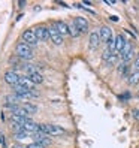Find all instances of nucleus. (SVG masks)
<instances>
[{
  "mask_svg": "<svg viewBox=\"0 0 139 148\" xmlns=\"http://www.w3.org/2000/svg\"><path fill=\"white\" fill-rule=\"evenodd\" d=\"M15 51H16V54H18L21 58H24V60L33 57V49H31V47L27 45V43H24V42H20L18 45H16Z\"/></svg>",
  "mask_w": 139,
  "mask_h": 148,
  "instance_id": "f257e3e1",
  "label": "nucleus"
},
{
  "mask_svg": "<svg viewBox=\"0 0 139 148\" xmlns=\"http://www.w3.org/2000/svg\"><path fill=\"white\" fill-rule=\"evenodd\" d=\"M23 42L27 43V45H30V47H34V45H38L39 39L36 38V34H34L33 30H25L23 33Z\"/></svg>",
  "mask_w": 139,
  "mask_h": 148,
  "instance_id": "f03ea898",
  "label": "nucleus"
},
{
  "mask_svg": "<svg viewBox=\"0 0 139 148\" xmlns=\"http://www.w3.org/2000/svg\"><path fill=\"white\" fill-rule=\"evenodd\" d=\"M31 138L36 141V144H40L43 148H47L48 145H51V141H49V138H48V135H43V133H33L31 135Z\"/></svg>",
  "mask_w": 139,
  "mask_h": 148,
  "instance_id": "7ed1b4c3",
  "label": "nucleus"
},
{
  "mask_svg": "<svg viewBox=\"0 0 139 148\" xmlns=\"http://www.w3.org/2000/svg\"><path fill=\"white\" fill-rule=\"evenodd\" d=\"M20 79H21V78L18 76V73H15L12 71H8L5 73V81H6V84H9V85H18Z\"/></svg>",
  "mask_w": 139,
  "mask_h": 148,
  "instance_id": "20e7f679",
  "label": "nucleus"
},
{
  "mask_svg": "<svg viewBox=\"0 0 139 148\" xmlns=\"http://www.w3.org/2000/svg\"><path fill=\"white\" fill-rule=\"evenodd\" d=\"M23 127H24L25 132H29L30 135H33V133H38V132H39V124H36V123H34L33 120H30V118H27V120L24 121Z\"/></svg>",
  "mask_w": 139,
  "mask_h": 148,
  "instance_id": "39448f33",
  "label": "nucleus"
},
{
  "mask_svg": "<svg viewBox=\"0 0 139 148\" xmlns=\"http://www.w3.org/2000/svg\"><path fill=\"white\" fill-rule=\"evenodd\" d=\"M34 34H36V38H38L39 40H47V39H51L49 29L43 27V25H40V27H38L36 30H34Z\"/></svg>",
  "mask_w": 139,
  "mask_h": 148,
  "instance_id": "423d86ee",
  "label": "nucleus"
},
{
  "mask_svg": "<svg viewBox=\"0 0 139 148\" xmlns=\"http://www.w3.org/2000/svg\"><path fill=\"white\" fill-rule=\"evenodd\" d=\"M73 24L78 27V30H79L81 33H85L87 30H88V21H87L84 16H76V18L73 20Z\"/></svg>",
  "mask_w": 139,
  "mask_h": 148,
  "instance_id": "0eeeda50",
  "label": "nucleus"
},
{
  "mask_svg": "<svg viewBox=\"0 0 139 148\" xmlns=\"http://www.w3.org/2000/svg\"><path fill=\"white\" fill-rule=\"evenodd\" d=\"M100 40H102V38H100V33H99V32H93V33L90 34V38H88L90 48H91V49H96V48L100 45Z\"/></svg>",
  "mask_w": 139,
  "mask_h": 148,
  "instance_id": "6e6552de",
  "label": "nucleus"
},
{
  "mask_svg": "<svg viewBox=\"0 0 139 148\" xmlns=\"http://www.w3.org/2000/svg\"><path fill=\"white\" fill-rule=\"evenodd\" d=\"M47 133L53 135V136H58V135L66 133V130L60 126H55V124H47Z\"/></svg>",
  "mask_w": 139,
  "mask_h": 148,
  "instance_id": "1a4fd4ad",
  "label": "nucleus"
},
{
  "mask_svg": "<svg viewBox=\"0 0 139 148\" xmlns=\"http://www.w3.org/2000/svg\"><path fill=\"white\" fill-rule=\"evenodd\" d=\"M48 29H49V34H51V40H53L55 45H62V43H63V36L55 30L54 25H53V27H48Z\"/></svg>",
  "mask_w": 139,
  "mask_h": 148,
  "instance_id": "9d476101",
  "label": "nucleus"
},
{
  "mask_svg": "<svg viewBox=\"0 0 139 148\" xmlns=\"http://www.w3.org/2000/svg\"><path fill=\"white\" fill-rule=\"evenodd\" d=\"M54 27H55V30L62 34V36H67V34H71V30H69V25L66 24V23H63V21H58V23H55L54 24Z\"/></svg>",
  "mask_w": 139,
  "mask_h": 148,
  "instance_id": "9b49d317",
  "label": "nucleus"
},
{
  "mask_svg": "<svg viewBox=\"0 0 139 148\" xmlns=\"http://www.w3.org/2000/svg\"><path fill=\"white\" fill-rule=\"evenodd\" d=\"M99 33H100V38H102V40L109 42V40L112 39V30L108 27V25H102L100 30H99Z\"/></svg>",
  "mask_w": 139,
  "mask_h": 148,
  "instance_id": "f8f14e48",
  "label": "nucleus"
},
{
  "mask_svg": "<svg viewBox=\"0 0 139 148\" xmlns=\"http://www.w3.org/2000/svg\"><path fill=\"white\" fill-rule=\"evenodd\" d=\"M11 112H12V115L21 117V118H27V115H29V112L25 111L24 108H20V106H16V105L11 106Z\"/></svg>",
  "mask_w": 139,
  "mask_h": 148,
  "instance_id": "ddd939ff",
  "label": "nucleus"
},
{
  "mask_svg": "<svg viewBox=\"0 0 139 148\" xmlns=\"http://www.w3.org/2000/svg\"><path fill=\"white\" fill-rule=\"evenodd\" d=\"M126 39L123 34H118V36H115V51H118V53H121L123 51V48L126 47Z\"/></svg>",
  "mask_w": 139,
  "mask_h": 148,
  "instance_id": "4468645a",
  "label": "nucleus"
},
{
  "mask_svg": "<svg viewBox=\"0 0 139 148\" xmlns=\"http://www.w3.org/2000/svg\"><path fill=\"white\" fill-rule=\"evenodd\" d=\"M20 85H23L24 88H27V90H30V91H33V87H34L33 81L30 79V78H27V76H23V78H21V79H20Z\"/></svg>",
  "mask_w": 139,
  "mask_h": 148,
  "instance_id": "2eb2a0df",
  "label": "nucleus"
},
{
  "mask_svg": "<svg viewBox=\"0 0 139 148\" xmlns=\"http://www.w3.org/2000/svg\"><path fill=\"white\" fill-rule=\"evenodd\" d=\"M130 53H133V47H132V43H130V42H127V43H126V47L123 48V51H121L120 54H121V57L124 58V57H127Z\"/></svg>",
  "mask_w": 139,
  "mask_h": 148,
  "instance_id": "dca6fc26",
  "label": "nucleus"
},
{
  "mask_svg": "<svg viewBox=\"0 0 139 148\" xmlns=\"http://www.w3.org/2000/svg\"><path fill=\"white\" fill-rule=\"evenodd\" d=\"M23 108L27 111L29 114H33V112H36V111H38V106H36V105H33V103H29V102L23 103Z\"/></svg>",
  "mask_w": 139,
  "mask_h": 148,
  "instance_id": "f3484780",
  "label": "nucleus"
},
{
  "mask_svg": "<svg viewBox=\"0 0 139 148\" xmlns=\"http://www.w3.org/2000/svg\"><path fill=\"white\" fill-rule=\"evenodd\" d=\"M30 79L33 81V84H34V85H39V84H42V82H43V76L38 72V73L31 75V76H30Z\"/></svg>",
  "mask_w": 139,
  "mask_h": 148,
  "instance_id": "a211bd4d",
  "label": "nucleus"
},
{
  "mask_svg": "<svg viewBox=\"0 0 139 148\" xmlns=\"http://www.w3.org/2000/svg\"><path fill=\"white\" fill-rule=\"evenodd\" d=\"M129 82L130 84H138L139 82V71H133V73L130 75V78H129Z\"/></svg>",
  "mask_w": 139,
  "mask_h": 148,
  "instance_id": "6ab92c4d",
  "label": "nucleus"
},
{
  "mask_svg": "<svg viewBox=\"0 0 139 148\" xmlns=\"http://www.w3.org/2000/svg\"><path fill=\"white\" fill-rule=\"evenodd\" d=\"M69 30H71V34H72V38H78V36H79V34H81V32L79 30H78V27H76V25L72 23L71 25H69Z\"/></svg>",
  "mask_w": 139,
  "mask_h": 148,
  "instance_id": "aec40b11",
  "label": "nucleus"
},
{
  "mask_svg": "<svg viewBox=\"0 0 139 148\" xmlns=\"http://www.w3.org/2000/svg\"><path fill=\"white\" fill-rule=\"evenodd\" d=\"M24 69H25V72L29 73V76H31V75H34V73H38V71H36V67H34V66L25 64V66H24Z\"/></svg>",
  "mask_w": 139,
  "mask_h": 148,
  "instance_id": "412c9836",
  "label": "nucleus"
},
{
  "mask_svg": "<svg viewBox=\"0 0 139 148\" xmlns=\"http://www.w3.org/2000/svg\"><path fill=\"white\" fill-rule=\"evenodd\" d=\"M108 51H111L112 54L115 53V38H112L109 42H108V48H106Z\"/></svg>",
  "mask_w": 139,
  "mask_h": 148,
  "instance_id": "4be33fe9",
  "label": "nucleus"
},
{
  "mask_svg": "<svg viewBox=\"0 0 139 148\" xmlns=\"http://www.w3.org/2000/svg\"><path fill=\"white\" fill-rule=\"evenodd\" d=\"M117 58H118V57H117L115 54H112V56L109 57V60H108V64H114V63L117 62Z\"/></svg>",
  "mask_w": 139,
  "mask_h": 148,
  "instance_id": "5701e85b",
  "label": "nucleus"
},
{
  "mask_svg": "<svg viewBox=\"0 0 139 148\" xmlns=\"http://www.w3.org/2000/svg\"><path fill=\"white\" fill-rule=\"evenodd\" d=\"M25 148H43L40 144H36V142H33V144H29L27 147H25Z\"/></svg>",
  "mask_w": 139,
  "mask_h": 148,
  "instance_id": "b1692460",
  "label": "nucleus"
},
{
  "mask_svg": "<svg viewBox=\"0 0 139 148\" xmlns=\"http://www.w3.org/2000/svg\"><path fill=\"white\" fill-rule=\"evenodd\" d=\"M132 115H133V118H135L136 121H139V109H135V111L132 112Z\"/></svg>",
  "mask_w": 139,
  "mask_h": 148,
  "instance_id": "393cba45",
  "label": "nucleus"
},
{
  "mask_svg": "<svg viewBox=\"0 0 139 148\" xmlns=\"http://www.w3.org/2000/svg\"><path fill=\"white\" fill-rule=\"evenodd\" d=\"M135 69H136V71H139V54H138V58H136V62H135Z\"/></svg>",
  "mask_w": 139,
  "mask_h": 148,
  "instance_id": "a878e982",
  "label": "nucleus"
},
{
  "mask_svg": "<svg viewBox=\"0 0 139 148\" xmlns=\"http://www.w3.org/2000/svg\"><path fill=\"white\" fill-rule=\"evenodd\" d=\"M105 3H108V5H114V3H115V0H105Z\"/></svg>",
  "mask_w": 139,
  "mask_h": 148,
  "instance_id": "bb28decb",
  "label": "nucleus"
}]
</instances>
